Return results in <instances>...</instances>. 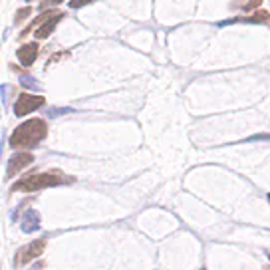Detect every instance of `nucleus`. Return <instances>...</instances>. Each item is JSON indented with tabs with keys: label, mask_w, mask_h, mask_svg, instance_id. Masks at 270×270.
I'll return each mask as SVG.
<instances>
[{
	"label": "nucleus",
	"mask_w": 270,
	"mask_h": 270,
	"mask_svg": "<svg viewBox=\"0 0 270 270\" xmlns=\"http://www.w3.org/2000/svg\"><path fill=\"white\" fill-rule=\"evenodd\" d=\"M74 110L72 107H52V110H48V118H60L64 114H72Z\"/></svg>",
	"instance_id": "nucleus-10"
},
{
	"label": "nucleus",
	"mask_w": 270,
	"mask_h": 270,
	"mask_svg": "<svg viewBox=\"0 0 270 270\" xmlns=\"http://www.w3.org/2000/svg\"><path fill=\"white\" fill-rule=\"evenodd\" d=\"M42 229V217L36 209H28L24 214H22V221H20V231L22 233H36Z\"/></svg>",
	"instance_id": "nucleus-6"
},
{
	"label": "nucleus",
	"mask_w": 270,
	"mask_h": 270,
	"mask_svg": "<svg viewBox=\"0 0 270 270\" xmlns=\"http://www.w3.org/2000/svg\"><path fill=\"white\" fill-rule=\"evenodd\" d=\"M268 203H270V193H268Z\"/></svg>",
	"instance_id": "nucleus-16"
},
{
	"label": "nucleus",
	"mask_w": 270,
	"mask_h": 270,
	"mask_svg": "<svg viewBox=\"0 0 270 270\" xmlns=\"http://www.w3.org/2000/svg\"><path fill=\"white\" fill-rule=\"evenodd\" d=\"M16 56H18L22 66H32L36 62V58H38V44L36 42L34 44H24L22 48H18Z\"/></svg>",
	"instance_id": "nucleus-7"
},
{
	"label": "nucleus",
	"mask_w": 270,
	"mask_h": 270,
	"mask_svg": "<svg viewBox=\"0 0 270 270\" xmlns=\"http://www.w3.org/2000/svg\"><path fill=\"white\" fill-rule=\"evenodd\" d=\"M30 12H32V8H28V6H26V8H20V10L16 12V16H14V22L20 24L22 18H28V16H30Z\"/></svg>",
	"instance_id": "nucleus-11"
},
{
	"label": "nucleus",
	"mask_w": 270,
	"mask_h": 270,
	"mask_svg": "<svg viewBox=\"0 0 270 270\" xmlns=\"http://www.w3.org/2000/svg\"><path fill=\"white\" fill-rule=\"evenodd\" d=\"M0 91H2V107L8 110V86L2 84V86H0Z\"/></svg>",
	"instance_id": "nucleus-12"
},
{
	"label": "nucleus",
	"mask_w": 270,
	"mask_h": 270,
	"mask_svg": "<svg viewBox=\"0 0 270 270\" xmlns=\"http://www.w3.org/2000/svg\"><path fill=\"white\" fill-rule=\"evenodd\" d=\"M64 0H42L40 2V6L42 8H48V6H56V4H62Z\"/></svg>",
	"instance_id": "nucleus-14"
},
{
	"label": "nucleus",
	"mask_w": 270,
	"mask_h": 270,
	"mask_svg": "<svg viewBox=\"0 0 270 270\" xmlns=\"http://www.w3.org/2000/svg\"><path fill=\"white\" fill-rule=\"evenodd\" d=\"M20 86H22V88H28V90H40V86H38V82H36V78H32V76H28V74H24V76H20Z\"/></svg>",
	"instance_id": "nucleus-9"
},
{
	"label": "nucleus",
	"mask_w": 270,
	"mask_h": 270,
	"mask_svg": "<svg viewBox=\"0 0 270 270\" xmlns=\"http://www.w3.org/2000/svg\"><path fill=\"white\" fill-rule=\"evenodd\" d=\"M74 179L64 177L62 173H36V175H28L24 179H20L18 183L12 185V191H24V193H34L40 189H48V187H56V185H64L70 183Z\"/></svg>",
	"instance_id": "nucleus-2"
},
{
	"label": "nucleus",
	"mask_w": 270,
	"mask_h": 270,
	"mask_svg": "<svg viewBox=\"0 0 270 270\" xmlns=\"http://www.w3.org/2000/svg\"><path fill=\"white\" fill-rule=\"evenodd\" d=\"M34 161V155L28 153V151H18L14 153L10 159H8V165H6V177H14L16 173H20L24 167H28L30 163Z\"/></svg>",
	"instance_id": "nucleus-5"
},
{
	"label": "nucleus",
	"mask_w": 270,
	"mask_h": 270,
	"mask_svg": "<svg viewBox=\"0 0 270 270\" xmlns=\"http://www.w3.org/2000/svg\"><path fill=\"white\" fill-rule=\"evenodd\" d=\"M201 270H205V268H201Z\"/></svg>",
	"instance_id": "nucleus-18"
},
{
	"label": "nucleus",
	"mask_w": 270,
	"mask_h": 270,
	"mask_svg": "<svg viewBox=\"0 0 270 270\" xmlns=\"http://www.w3.org/2000/svg\"><path fill=\"white\" fill-rule=\"evenodd\" d=\"M268 258H270V252H268Z\"/></svg>",
	"instance_id": "nucleus-17"
},
{
	"label": "nucleus",
	"mask_w": 270,
	"mask_h": 270,
	"mask_svg": "<svg viewBox=\"0 0 270 270\" xmlns=\"http://www.w3.org/2000/svg\"><path fill=\"white\" fill-rule=\"evenodd\" d=\"M91 2V0H72V2H70V8H82V6H86V4H90Z\"/></svg>",
	"instance_id": "nucleus-13"
},
{
	"label": "nucleus",
	"mask_w": 270,
	"mask_h": 270,
	"mask_svg": "<svg viewBox=\"0 0 270 270\" xmlns=\"http://www.w3.org/2000/svg\"><path fill=\"white\" fill-rule=\"evenodd\" d=\"M44 248H46V240H44V239H40V240H32V242L24 244V246L18 248L16 254H14V266H16V268L26 266L28 262H32V260H36L38 256H42Z\"/></svg>",
	"instance_id": "nucleus-3"
},
{
	"label": "nucleus",
	"mask_w": 270,
	"mask_h": 270,
	"mask_svg": "<svg viewBox=\"0 0 270 270\" xmlns=\"http://www.w3.org/2000/svg\"><path fill=\"white\" fill-rule=\"evenodd\" d=\"M64 18V14H56V16H52L50 20H46L42 26H38L36 28V32H34V36L38 38V40H44V38H48L52 32H54V28L58 26V22Z\"/></svg>",
	"instance_id": "nucleus-8"
},
{
	"label": "nucleus",
	"mask_w": 270,
	"mask_h": 270,
	"mask_svg": "<svg viewBox=\"0 0 270 270\" xmlns=\"http://www.w3.org/2000/svg\"><path fill=\"white\" fill-rule=\"evenodd\" d=\"M48 135V125L44 120L34 118L28 120L24 123H20L12 135H10V147L12 149H34L38 147L40 141H44V137Z\"/></svg>",
	"instance_id": "nucleus-1"
},
{
	"label": "nucleus",
	"mask_w": 270,
	"mask_h": 270,
	"mask_svg": "<svg viewBox=\"0 0 270 270\" xmlns=\"http://www.w3.org/2000/svg\"><path fill=\"white\" fill-rule=\"evenodd\" d=\"M46 103V99L42 95H32V93H20L16 103H14V116L16 118H24L32 112H36L38 107H42Z\"/></svg>",
	"instance_id": "nucleus-4"
},
{
	"label": "nucleus",
	"mask_w": 270,
	"mask_h": 270,
	"mask_svg": "<svg viewBox=\"0 0 270 270\" xmlns=\"http://www.w3.org/2000/svg\"><path fill=\"white\" fill-rule=\"evenodd\" d=\"M262 270H270V264H268V266H264V268H262Z\"/></svg>",
	"instance_id": "nucleus-15"
}]
</instances>
